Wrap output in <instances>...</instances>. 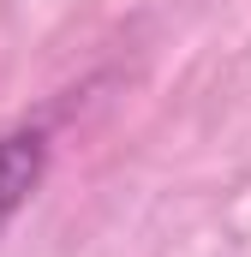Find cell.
I'll return each instance as SVG.
<instances>
[{
  "mask_svg": "<svg viewBox=\"0 0 251 257\" xmlns=\"http://www.w3.org/2000/svg\"><path fill=\"white\" fill-rule=\"evenodd\" d=\"M48 174V138L36 126L0 132V233L12 227V215L30 203V192L42 186Z\"/></svg>",
  "mask_w": 251,
  "mask_h": 257,
  "instance_id": "1",
  "label": "cell"
}]
</instances>
